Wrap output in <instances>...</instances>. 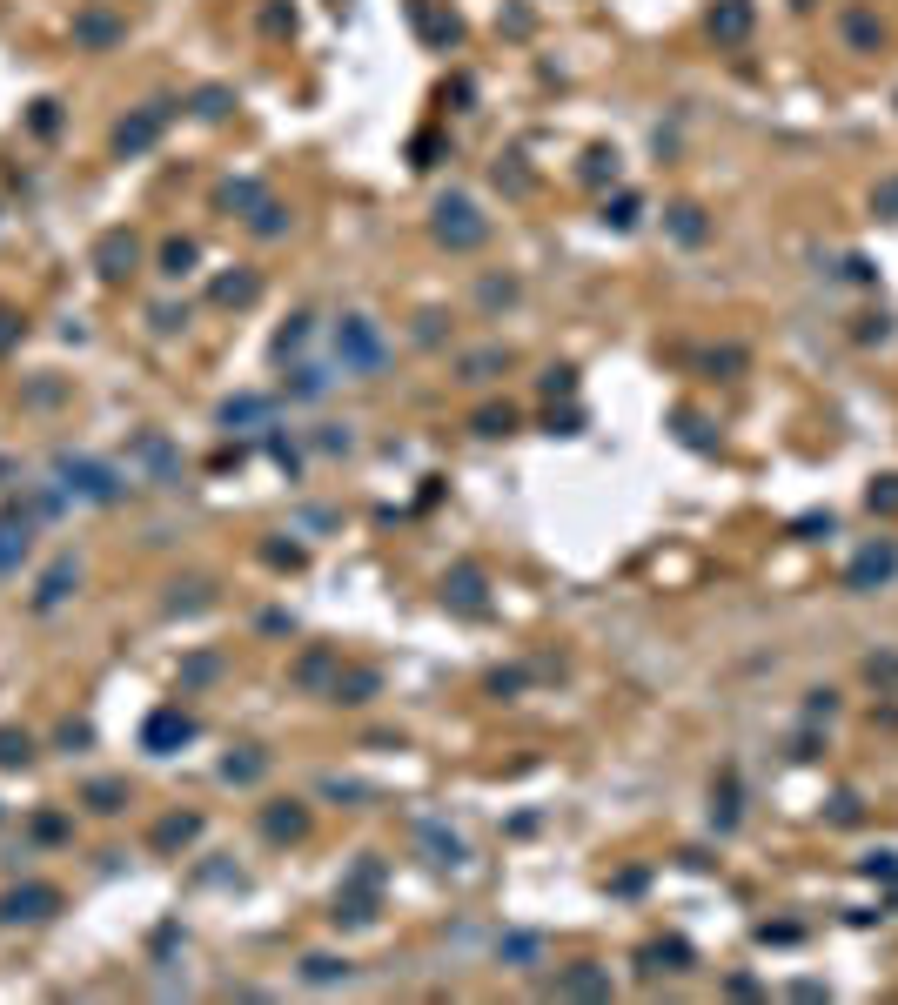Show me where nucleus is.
I'll use <instances>...</instances> for the list:
<instances>
[{
	"instance_id": "nucleus-1",
	"label": "nucleus",
	"mask_w": 898,
	"mask_h": 1005,
	"mask_svg": "<svg viewBox=\"0 0 898 1005\" xmlns=\"http://www.w3.org/2000/svg\"><path fill=\"white\" fill-rule=\"evenodd\" d=\"M336 362L349 376H376L382 362H389V342H382V329L369 315H342L336 322Z\"/></svg>"
},
{
	"instance_id": "nucleus-2",
	"label": "nucleus",
	"mask_w": 898,
	"mask_h": 1005,
	"mask_svg": "<svg viewBox=\"0 0 898 1005\" xmlns=\"http://www.w3.org/2000/svg\"><path fill=\"white\" fill-rule=\"evenodd\" d=\"M490 235V222L476 215V201L470 195H443L436 201V242H449V248H476Z\"/></svg>"
},
{
	"instance_id": "nucleus-3",
	"label": "nucleus",
	"mask_w": 898,
	"mask_h": 1005,
	"mask_svg": "<svg viewBox=\"0 0 898 1005\" xmlns=\"http://www.w3.org/2000/svg\"><path fill=\"white\" fill-rule=\"evenodd\" d=\"M61 476H68L61 490L88 496V503H114V496H121V476H114L108 463H88V456H61Z\"/></svg>"
},
{
	"instance_id": "nucleus-4",
	"label": "nucleus",
	"mask_w": 898,
	"mask_h": 1005,
	"mask_svg": "<svg viewBox=\"0 0 898 1005\" xmlns=\"http://www.w3.org/2000/svg\"><path fill=\"white\" fill-rule=\"evenodd\" d=\"M898 577V543H872V550H858L852 570H845V590H878V583H892Z\"/></svg>"
},
{
	"instance_id": "nucleus-5",
	"label": "nucleus",
	"mask_w": 898,
	"mask_h": 1005,
	"mask_svg": "<svg viewBox=\"0 0 898 1005\" xmlns=\"http://www.w3.org/2000/svg\"><path fill=\"white\" fill-rule=\"evenodd\" d=\"M188 737H195V717H188V711H155V717H148V731H141V744L168 758L175 744H188Z\"/></svg>"
},
{
	"instance_id": "nucleus-6",
	"label": "nucleus",
	"mask_w": 898,
	"mask_h": 1005,
	"mask_svg": "<svg viewBox=\"0 0 898 1005\" xmlns=\"http://www.w3.org/2000/svg\"><path fill=\"white\" fill-rule=\"evenodd\" d=\"M838 34H845L858 54H878V41H885V21H878L872 7H845V14H838Z\"/></svg>"
},
{
	"instance_id": "nucleus-7",
	"label": "nucleus",
	"mask_w": 898,
	"mask_h": 1005,
	"mask_svg": "<svg viewBox=\"0 0 898 1005\" xmlns=\"http://www.w3.org/2000/svg\"><path fill=\"white\" fill-rule=\"evenodd\" d=\"M135 255H141L135 235H101V242H94V268H101L108 282H121V275L135 268Z\"/></svg>"
},
{
	"instance_id": "nucleus-8",
	"label": "nucleus",
	"mask_w": 898,
	"mask_h": 1005,
	"mask_svg": "<svg viewBox=\"0 0 898 1005\" xmlns=\"http://www.w3.org/2000/svg\"><path fill=\"white\" fill-rule=\"evenodd\" d=\"M416 838H423L429 865H449V871L470 865V851H463V838H456V831H443V825H416Z\"/></svg>"
},
{
	"instance_id": "nucleus-9",
	"label": "nucleus",
	"mask_w": 898,
	"mask_h": 1005,
	"mask_svg": "<svg viewBox=\"0 0 898 1005\" xmlns=\"http://www.w3.org/2000/svg\"><path fill=\"white\" fill-rule=\"evenodd\" d=\"M557 992H570V999H610V972L604 965H570L557 979Z\"/></svg>"
},
{
	"instance_id": "nucleus-10",
	"label": "nucleus",
	"mask_w": 898,
	"mask_h": 1005,
	"mask_svg": "<svg viewBox=\"0 0 898 1005\" xmlns=\"http://www.w3.org/2000/svg\"><path fill=\"white\" fill-rule=\"evenodd\" d=\"M54 905H61V898L47 892V885H27V892H7V898H0V918H47Z\"/></svg>"
},
{
	"instance_id": "nucleus-11",
	"label": "nucleus",
	"mask_w": 898,
	"mask_h": 1005,
	"mask_svg": "<svg viewBox=\"0 0 898 1005\" xmlns=\"http://www.w3.org/2000/svg\"><path fill=\"white\" fill-rule=\"evenodd\" d=\"M711 34L718 41H744L751 34V0H718L711 7Z\"/></svg>"
},
{
	"instance_id": "nucleus-12",
	"label": "nucleus",
	"mask_w": 898,
	"mask_h": 1005,
	"mask_svg": "<svg viewBox=\"0 0 898 1005\" xmlns=\"http://www.w3.org/2000/svg\"><path fill=\"white\" fill-rule=\"evenodd\" d=\"M27 543H34V523L27 516H0V570H14L27 557Z\"/></svg>"
},
{
	"instance_id": "nucleus-13",
	"label": "nucleus",
	"mask_w": 898,
	"mask_h": 1005,
	"mask_svg": "<svg viewBox=\"0 0 898 1005\" xmlns=\"http://www.w3.org/2000/svg\"><path fill=\"white\" fill-rule=\"evenodd\" d=\"M155 134H161V108H148V114H135V121H121L114 148H121V155H141V148H148Z\"/></svg>"
},
{
	"instance_id": "nucleus-14",
	"label": "nucleus",
	"mask_w": 898,
	"mask_h": 1005,
	"mask_svg": "<svg viewBox=\"0 0 898 1005\" xmlns=\"http://www.w3.org/2000/svg\"><path fill=\"white\" fill-rule=\"evenodd\" d=\"M262 831H269V838H302V831H309V811H302V804H269V811H262Z\"/></svg>"
},
{
	"instance_id": "nucleus-15",
	"label": "nucleus",
	"mask_w": 898,
	"mask_h": 1005,
	"mask_svg": "<svg viewBox=\"0 0 898 1005\" xmlns=\"http://www.w3.org/2000/svg\"><path fill=\"white\" fill-rule=\"evenodd\" d=\"M443 597L456 603V610H470V617H483V577H476V570H456V577L443 583Z\"/></svg>"
},
{
	"instance_id": "nucleus-16",
	"label": "nucleus",
	"mask_w": 898,
	"mask_h": 1005,
	"mask_svg": "<svg viewBox=\"0 0 898 1005\" xmlns=\"http://www.w3.org/2000/svg\"><path fill=\"white\" fill-rule=\"evenodd\" d=\"M376 684H382L376 670H349V677L336 670V684H329V691H336V704H369V697H376Z\"/></svg>"
},
{
	"instance_id": "nucleus-17",
	"label": "nucleus",
	"mask_w": 898,
	"mask_h": 1005,
	"mask_svg": "<svg viewBox=\"0 0 898 1005\" xmlns=\"http://www.w3.org/2000/svg\"><path fill=\"white\" fill-rule=\"evenodd\" d=\"M135 456H141V463H148V469H155L161 483H175V476H181V463H175V449L161 443V436H141V443H135Z\"/></svg>"
},
{
	"instance_id": "nucleus-18",
	"label": "nucleus",
	"mask_w": 898,
	"mask_h": 1005,
	"mask_svg": "<svg viewBox=\"0 0 898 1005\" xmlns=\"http://www.w3.org/2000/svg\"><path fill=\"white\" fill-rule=\"evenodd\" d=\"M262 771H269V758H262V751H242V758H228V764H222V778H228V784H255Z\"/></svg>"
},
{
	"instance_id": "nucleus-19",
	"label": "nucleus",
	"mask_w": 898,
	"mask_h": 1005,
	"mask_svg": "<svg viewBox=\"0 0 898 1005\" xmlns=\"http://www.w3.org/2000/svg\"><path fill=\"white\" fill-rule=\"evenodd\" d=\"M644 959H651L644 972H684V959H691V945H677V938H671V945H651Z\"/></svg>"
},
{
	"instance_id": "nucleus-20",
	"label": "nucleus",
	"mask_w": 898,
	"mask_h": 1005,
	"mask_svg": "<svg viewBox=\"0 0 898 1005\" xmlns=\"http://www.w3.org/2000/svg\"><path fill=\"white\" fill-rule=\"evenodd\" d=\"M68 583H74V563H54V570H47V583H41V597H34V603H41V610H54V603L68 597Z\"/></svg>"
},
{
	"instance_id": "nucleus-21",
	"label": "nucleus",
	"mask_w": 898,
	"mask_h": 1005,
	"mask_svg": "<svg viewBox=\"0 0 898 1005\" xmlns=\"http://www.w3.org/2000/svg\"><path fill=\"white\" fill-rule=\"evenodd\" d=\"M503 362H510L503 349H483V356H470V362H463V382H490L496 369H503Z\"/></svg>"
},
{
	"instance_id": "nucleus-22",
	"label": "nucleus",
	"mask_w": 898,
	"mask_h": 1005,
	"mask_svg": "<svg viewBox=\"0 0 898 1005\" xmlns=\"http://www.w3.org/2000/svg\"><path fill=\"white\" fill-rule=\"evenodd\" d=\"M671 228H677V242H704V215H697L691 201H684V208H671Z\"/></svg>"
},
{
	"instance_id": "nucleus-23",
	"label": "nucleus",
	"mask_w": 898,
	"mask_h": 1005,
	"mask_svg": "<svg viewBox=\"0 0 898 1005\" xmlns=\"http://www.w3.org/2000/svg\"><path fill=\"white\" fill-rule=\"evenodd\" d=\"M195 268V242H168L161 248V275H188Z\"/></svg>"
},
{
	"instance_id": "nucleus-24",
	"label": "nucleus",
	"mask_w": 898,
	"mask_h": 1005,
	"mask_svg": "<svg viewBox=\"0 0 898 1005\" xmlns=\"http://www.w3.org/2000/svg\"><path fill=\"white\" fill-rule=\"evenodd\" d=\"M121 798H128V784H114V778L88 784V804H94V811H121Z\"/></svg>"
},
{
	"instance_id": "nucleus-25",
	"label": "nucleus",
	"mask_w": 898,
	"mask_h": 1005,
	"mask_svg": "<svg viewBox=\"0 0 898 1005\" xmlns=\"http://www.w3.org/2000/svg\"><path fill=\"white\" fill-rule=\"evenodd\" d=\"M302 979H309V985H329V979H349V959H309V965H302Z\"/></svg>"
},
{
	"instance_id": "nucleus-26",
	"label": "nucleus",
	"mask_w": 898,
	"mask_h": 1005,
	"mask_svg": "<svg viewBox=\"0 0 898 1005\" xmlns=\"http://www.w3.org/2000/svg\"><path fill=\"white\" fill-rule=\"evenodd\" d=\"M255 416H269V402H262V396H242V402H228V409H222L228 429H235V423H255Z\"/></svg>"
},
{
	"instance_id": "nucleus-27",
	"label": "nucleus",
	"mask_w": 898,
	"mask_h": 1005,
	"mask_svg": "<svg viewBox=\"0 0 898 1005\" xmlns=\"http://www.w3.org/2000/svg\"><path fill=\"white\" fill-rule=\"evenodd\" d=\"M503 429H517V409L503 402V409H483L476 416V436H503Z\"/></svg>"
},
{
	"instance_id": "nucleus-28",
	"label": "nucleus",
	"mask_w": 898,
	"mask_h": 1005,
	"mask_svg": "<svg viewBox=\"0 0 898 1005\" xmlns=\"http://www.w3.org/2000/svg\"><path fill=\"white\" fill-rule=\"evenodd\" d=\"M195 831H202V818H168V825L155 831V845H188Z\"/></svg>"
},
{
	"instance_id": "nucleus-29",
	"label": "nucleus",
	"mask_w": 898,
	"mask_h": 1005,
	"mask_svg": "<svg viewBox=\"0 0 898 1005\" xmlns=\"http://www.w3.org/2000/svg\"><path fill=\"white\" fill-rule=\"evenodd\" d=\"M872 208L885 215V222H898V175H885V181L872 188Z\"/></svg>"
},
{
	"instance_id": "nucleus-30",
	"label": "nucleus",
	"mask_w": 898,
	"mask_h": 1005,
	"mask_svg": "<svg viewBox=\"0 0 898 1005\" xmlns=\"http://www.w3.org/2000/svg\"><path fill=\"white\" fill-rule=\"evenodd\" d=\"M329 670H342V664L329 657V650H315V657H302V670H295V677H302V684H322Z\"/></svg>"
},
{
	"instance_id": "nucleus-31",
	"label": "nucleus",
	"mask_w": 898,
	"mask_h": 1005,
	"mask_svg": "<svg viewBox=\"0 0 898 1005\" xmlns=\"http://www.w3.org/2000/svg\"><path fill=\"white\" fill-rule=\"evenodd\" d=\"M27 758H34V744L21 731H0V764H27Z\"/></svg>"
},
{
	"instance_id": "nucleus-32",
	"label": "nucleus",
	"mask_w": 898,
	"mask_h": 1005,
	"mask_svg": "<svg viewBox=\"0 0 898 1005\" xmlns=\"http://www.w3.org/2000/svg\"><path fill=\"white\" fill-rule=\"evenodd\" d=\"M222 208H262V188H255V181H235V188H222Z\"/></svg>"
},
{
	"instance_id": "nucleus-33",
	"label": "nucleus",
	"mask_w": 898,
	"mask_h": 1005,
	"mask_svg": "<svg viewBox=\"0 0 898 1005\" xmlns=\"http://www.w3.org/2000/svg\"><path fill=\"white\" fill-rule=\"evenodd\" d=\"M865 503H872V510H885V516H892V510H898V476H878V483H872V496H865Z\"/></svg>"
},
{
	"instance_id": "nucleus-34",
	"label": "nucleus",
	"mask_w": 898,
	"mask_h": 1005,
	"mask_svg": "<svg viewBox=\"0 0 898 1005\" xmlns=\"http://www.w3.org/2000/svg\"><path fill=\"white\" fill-rule=\"evenodd\" d=\"M503 959H517V965H530V959H537V938H530V932H517V938H503Z\"/></svg>"
},
{
	"instance_id": "nucleus-35",
	"label": "nucleus",
	"mask_w": 898,
	"mask_h": 1005,
	"mask_svg": "<svg viewBox=\"0 0 898 1005\" xmlns=\"http://www.w3.org/2000/svg\"><path fill=\"white\" fill-rule=\"evenodd\" d=\"M892 335V315H858V342H885Z\"/></svg>"
},
{
	"instance_id": "nucleus-36",
	"label": "nucleus",
	"mask_w": 898,
	"mask_h": 1005,
	"mask_svg": "<svg viewBox=\"0 0 898 1005\" xmlns=\"http://www.w3.org/2000/svg\"><path fill=\"white\" fill-rule=\"evenodd\" d=\"M604 222L610 228H630V222H637V195H617V208H604Z\"/></svg>"
},
{
	"instance_id": "nucleus-37",
	"label": "nucleus",
	"mask_w": 898,
	"mask_h": 1005,
	"mask_svg": "<svg viewBox=\"0 0 898 1005\" xmlns=\"http://www.w3.org/2000/svg\"><path fill=\"white\" fill-rule=\"evenodd\" d=\"M215 295H222V302H248V295H255V275H228Z\"/></svg>"
},
{
	"instance_id": "nucleus-38",
	"label": "nucleus",
	"mask_w": 898,
	"mask_h": 1005,
	"mask_svg": "<svg viewBox=\"0 0 898 1005\" xmlns=\"http://www.w3.org/2000/svg\"><path fill=\"white\" fill-rule=\"evenodd\" d=\"M865 871H872V878H898V851H872Z\"/></svg>"
},
{
	"instance_id": "nucleus-39",
	"label": "nucleus",
	"mask_w": 898,
	"mask_h": 1005,
	"mask_svg": "<svg viewBox=\"0 0 898 1005\" xmlns=\"http://www.w3.org/2000/svg\"><path fill=\"white\" fill-rule=\"evenodd\" d=\"M865 677H872V684H898V657H872Z\"/></svg>"
},
{
	"instance_id": "nucleus-40",
	"label": "nucleus",
	"mask_w": 898,
	"mask_h": 1005,
	"mask_svg": "<svg viewBox=\"0 0 898 1005\" xmlns=\"http://www.w3.org/2000/svg\"><path fill=\"white\" fill-rule=\"evenodd\" d=\"M584 175H590V181H604V175L617 181V155H604V148H597V155H590V168H584Z\"/></svg>"
},
{
	"instance_id": "nucleus-41",
	"label": "nucleus",
	"mask_w": 898,
	"mask_h": 1005,
	"mask_svg": "<svg viewBox=\"0 0 898 1005\" xmlns=\"http://www.w3.org/2000/svg\"><path fill=\"white\" fill-rule=\"evenodd\" d=\"M831 711H838V704H831V691H811V704H805L811 724H818V717H831Z\"/></svg>"
},
{
	"instance_id": "nucleus-42",
	"label": "nucleus",
	"mask_w": 898,
	"mask_h": 1005,
	"mask_svg": "<svg viewBox=\"0 0 898 1005\" xmlns=\"http://www.w3.org/2000/svg\"><path fill=\"white\" fill-rule=\"evenodd\" d=\"M14 335H21V329H14V315L0 309V349H7V342H14Z\"/></svg>"
}]
</instances>
